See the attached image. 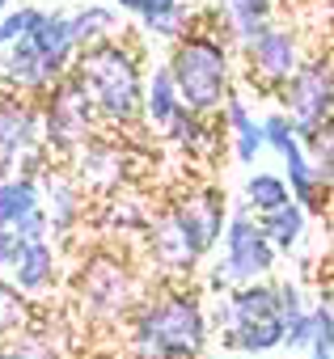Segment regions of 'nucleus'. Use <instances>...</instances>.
<instances>
[{
    "mask_svg": "<svg viewBox=\"0 0 334 359\" xmlns=\"http://www.w3.org/2000/svg\"><path fill=\"white\" fill-rule=\"evenodd\" d=\"M114 30H119V13L110 5H81L76 13H68V34H72L76 47L114 39Z\"/></svg>",
    "mask_w": 334,
    "mask_h": 359,
    "instance_id": "25",
    "label": "nucleus"
},
{
    "mask_svg": "<svg viewBox=\"0 0 334 359\" xmlns=\"http://www.w3.org/2000/svg\"><path fill=\"white\" fill-rule=\"evenodd\" d=\"M5 346H9L13 359H72L68 342H60V334L51 330V321H47L43 313H39L18 338H9Z\"/></svg>",
    "mask_w": 334,
    "mask_h": 359,
    "instance_id": "22",
    "label": "nucleus"
},
{
    "mask_svg": "<svg viewBox=\"0 0 334 359\" xmlns=\"http://www.w3.org/2000/svg\"><path fill=\"white\" fill-rule=\"evenodd\" d=\"M22 245H26V241H22L13 229H0V279H5V275H9V266L18 262Z\"/></svg>",
    "mask_w": 334,
    "mask_h": 359,
    "instance_id": "34",
    "label": "nucleus"
},
{
    "mask_svg": "<svg viewBox=\"0 0 334 359\" xmlns=\"http://www.w3.org/2000/svg\"><path fill=\"white\" fill-rule=\"evenodd\" d=\"M5 279H9L22 296H30V300L43 296V292H51V287L60 283V250H55L51 241H26Z\"/></svg>",
    "mask_w": 334,
    "mask_h": 359,
    "instance_id": "14",
    "label": "nucleus"
},
{
    "mask_svg": "<svg viewBox=\"0 0 334 359\" xmlns=\"http://www.w3.org/2000/svg\"><path fill=\"white\" fill-rule=\"evenodd\" d=\"M275 97H279V106H288L283 114L292 123L296 144L317 152L321 140L334 135V127H330V114H334V64H330V51L300 60V68L288 76V85Z\"/></svg>",
    "mask_w": 334,
    "mask_h": 359,
    "instance_id": "5",
    "label": "nucleus"
},
{
    "mask_svg": "<svg viewBox=\"0 0 334 359\" xmlns=\"http://www.w3.org/2000/svg\"><path fill=\"white\" fill-rule=\"evenodd\" d=\"M43 148V114L34 97L0 89V177H13L26 152Z\"/></svg>",
    "mask_w": 334,
    "mask_h": 359,
    "instance_id": "11",
    "label": "nucleus"
},
{
    "mask_svg": "<svg viewBox=\"0 0 334 359\" xmlns=\"http://www.w3.org/2000/svg\"><path fill=\"white\" fill-rule=\"evenodd\" d=\"M140 22H144V30H148L152 39H170V43H178V39L191 30V9H187V5H178V9H170V13L140 18Z\"/></svg>",
    "mask_w": 334,
    "mask_h": 359,
    "instance_id": "29",
    "label": "nucleus"
},
{
    "mask_svg": "<svg viewBox=\"0 0 334 359\" xmlns=\"http://www.w3.org/2000/svg\"><path fill=\"white\" fill-rule=\"evenodd\" d=\"M13 233H18L22 241H51V237H47V216H43V208H39V212H30L26 220H18V224H13Z\"/></svg>",
    "mask_w": 334,
    "mask_h": 359,
    "instance_id": "33",
    "label": "nucleus"
},
{
    "mask_svg": "<svg viewBox=\"0 0 334 359\" xmlns=\"http://www.w3.org/2000/svg\"><path fill=\"white\" fill-rule=\"evenodd\" d=\"M254 220H258V229H262V237L275 254H292L305 237V212L296 203H283V208H275L267 216H254Z\"/></svg>",
    "mask_w": 334,
    "mask_h": 359,
    "instance_id": "23",
    "label": "nucleus"
},
{
    "mask_svg": "<svg viewBox=\"0 0 334 359\" xmlns=\"http://www.w3.org/2000/svg\"><path fill=\"white\" fill-rule=\"evenodd\" d=\"M283 203H292L283 173H250L246 177V212L250 216H267Z\"/></svg>",
    "mask_w": 334,
    "mask_h": 359,
    "instance_id": "26",
    "label": "nucleus"
},
{
    "mask_svg": "<svg viewBox=\"0 0 334 359\" xmlns=\"http://www.w3.org/2000/svg\"><path fill=\"white\" fill-rule=\"evenodd\" d=\"M68 81L85 93V102L98 114V127H140V97H144V55L135 43L102 39L89 47H76L68 64Z\"/></svg>",
    "mask_w": 334,
    "mask_h": 359,
    "instance_id": "2",
    "label": "nucleus"
},
{
    "mask_svg": "<svg viewBox=\"0 0 334 359\" xmlns=\"http://www.w3.org/2000/svg\"><path fill=\"white\" fill-rule=\"evenodd\" d=\"M140 241H144L148 262H152L165 279H170V283H187V279L199 271V262H203V245H199L195 229L182 220V212H178L174 203L152 212V220H148V229L140 233Z\"/></svg>",
    "mask_w": 334,
    "mask_h": 359,
    "instance_id": "7",
    "label": "nucleus"
},
{
    "mask_svg": "<svg viewBox=\"0 0 334 359\" xmlns=\"http://www.w3.org/2000/svg\"><path fill=\"white\" fill-rule=\"evenodd\" d=\"M152 212H156V208H148V199H144L140 191L123 187V191H114V195L102 199V208L93 212V224H98L102 233H110V237H140V233L148 229Z\"/></svg>",
    "mask_w": 334,
    "mask_h": 359,
    "instance_id": "16",
    "label": "nucleus"
},
{
    "mask_svg": "<svg viewBox=\"0 0 334 359\" xmlns=\"http://www.w3.org/2000/svg\"><path fill=\"white\" fill-rule=\"evenodd\" d=\"M220 127L233 131V152H237V161H241V165H254V156L262 152V127H258V118L250 114V106H246L237 93L225 97V106H220Z\"/></svg>",
    "mask_w": 334,
    "mask_h": 359,
    "instance_id": "21",
    "label": "nucleus"
},
{
    "mask_svg": "<svg viewBox=\"0 0 334 359\" xmlns=\"http://www.w3.org/2000/svg\"><path fill=\"white\" fill-rule=\"evenodd\" d=\"M72 287H76L81 317L89 325H98V330L127 325V317L135 313V304L148 296L144 279H140V266L131 262L127 250H114V245H93L81 258Z\"/></svg>",
    "mask_w": 334,
    "mask_h": 359,
    "instance_id": "3",
    "label": "nucleus"
},
{
    "mask_svg": "<svg viewBox=\"0 0 334 359\" xmlns=\"http://www.w3.org/2000/svg\"><path fill=\"white\" fill-rule=\"evenodd\" d=\"M64 169L72 173V182L85 191V199H89V195L106 199V195L131 187V173H135V169H131V144H127V140H114V135H106V131H93V135L64 161Z\"/></svg>",
    "mask_w": 334,
    "mask_h": 359,
    "instance_id": "8",
    "label": "nucleus"
},
{
    "mask_svg": "<svg viewBox=\"0 0 334 359\" xmlns=\"http://www.w3.org/2000/svg\"><path fill=\"white\" fill-rule=\"evenodd\" d=\"M275 9H279V0H225L220 13L229 26V43L246 47L250 39H258L275 22Z\"/></svg>",
    "mask_w": 334,
    "mask_h": 359,
    "instance_id": "20",
    "label": "nucleus"
},
{
    "mask_svg": "<svg viewBox=\"0 0 334 359\" xmlns=\"http://www.w3.org/2000/svg\"><path fill=\"white\" fill-rule=\"evenodd\" d=\"M220 241H225V258H220V266H225V275H229L233 287H246V283H262V279H271L279 254L267 245L258 220H254L246 208L229 212V220H225V237H220Z\"/></svg>",
    "mask_w": 334,
    "mask_h": 359,
    "instance_id": "9",
    "label": "nucleus"
},
{
    "mask_svg": "<svg viewBox=\"0 0 334 359\" xmlns=\"http://www.w3.org/2000/svg\"><path fill=\"white\" fill-rule=\"evenodd\" d=\"M229 287H233V283H229V275H225V266L216 262V266L208 271V292H216V296H225Z\"/></svg>",
    "mask_w": 334,
    "mask_h": 359,
    "instance_id": "35",
    "label": "nucleus"
},
{
    "mask_svg": "<svg viewBox=\"0 0 334 359\" xmlns=\"http://www.w3.org/2000/svg\"><path fill=\"white\" fill-rule=\"evenodd\" d=\"M182 110V102H178V89H174V81H170V72H165V64L161 68H152V72H144V97H140V127H148V131H165L170 127V118Z\"/></svg>",
    "mask_w": 334,
    "mask_h": 359,
    "instance_id": "18",
    "label": "nucleus"
},
{
    "mask_svg": "<svg viewBox=\"0 0 334 359\" xmlns=\"http://www.w3.org/2000/svg\"><path fill=\"white\" fill-rule=\"evenodd\" d=\"M34 317H39L34 300H30V296H22L9 279H0V342L18 338V334H22Z\"/></svg>",
    "mask_w": 334,
    "mask_h": 359,
    "instance_id": "27",
    "label": "nucleus"
},
{
    "mask_svg": "<svg viewBox=\"0 0 334 359\" xmlns=\"http://www.w3.org/2000/svg\"><path fill=\"white\" fill-rule=\"evenodd\" d=\"M30 47H34V55L43 60L47 81H51V85L64 81V76H68V64H72V55H76V43H72V34H68V13H64V9H47V13H43V26L30 34Z\"/></svg>",
    "mask_w": 334,
    "mask_h": 359,
    "instance_id": "15",
    "label": "nucleus"
},
{
    "mask_svg": "<svg viewBox=\"0 0 334 359\" xmlns=\"http://www.w3.org/2000/svg\"><path fill=\"white\" fill-rule=\"evenodd\" d=\"M110 9H114V13H140L144 0H110Z\"/></svg>",
    "mask_w": 334,
    "mask_h": 359,
    "instance_id": "37",
    "label": "nucleus"
},
{
    "mask_svg": "<svg viewBox=\"0 0 334 359\" xmlns=\"http://www.w3.org/2000/svg\"><path fill=\"white\" fill-rule=\"evenodd\" d=\"M241 55H246V81L258 89V93H279L283 85H288V76L300 68V34L292 30V26H267L258 39H250L246 47H241Z\"/></svg>",
    "mask_w": 334,
    "mask_h": 359,
    "instance_id": "10",
    "label": "nucleus"
},
{
    "mask_svg": "<svg viewBox=\"0 0 334 359\" xmlns=\"http://www.w3.org/2000/svg\"><path fill=\"white\" fill-rule=\"evenodd\" d=\"M39 114H43V152H47L55 165H64L93 131H102L93 106L85 102V93H81L68 76L55 81V85L39 97Z\"/></svg>",
    "mask_w": 334,
    "mask_h": 359,
    "instance_id": "6",
    "label": "nucleus"
},
{
    "mask_svg": "<svg viewBox=\"0 0 334 359\" xmlns=\"http://www.w3.org/2000/svg\"><path fill=\"white\" fill-rule=\"evenodd\" d=\"M182 0H144V9H140V18H156V13H170V9H178Z\"/></svg>",
    "mask_w": 334,
    "mask_h": 359,
    "instance_id": "36",
    "label": "nucleus"
},
{
    "mask_svg": "<svg viewBox=\"0 0 334 359\" xmlns=\"http://www.w3.org/2000/svg\"><path fill=\"white\" fill-rule=\"evenodd\" d=\"M174 208H178L182 220L195 229L203 254L220 245V237H225V220H229V199H225V191H220L216 182H199V187H191L182 199H174Z\"/></svg>",
    "mask_w": 334,
    "mask_h": 359,
    "instance_id": "13",
    "label": "nucleus"
},
{
    "mask_svg": "<svg viewBox=\"0 0 334 359\" xmlns=\"http://www.w3.org/2000/svg\"><path fill=\"white\" fill-rule=\"evenodd\" d=\"M0 359H13V355H9V346H0Z\"/></svg>",
    "mask_w": 334,
    "mask_h": 359,
    "instance_id": "40",
    "label": "nucleus"
},
{
    "mask_svg": "<svg viewBox=\"0 0 334 359\" xmlns=\"http://www.w3.org/2000/svg\"><path fill=\"white\" fill-rule=\"evenodd\" d=\"M13 9V0H0V13H9Z\"/></svg>",
    "mask_w": 334,
    "mask_h": 359,
    "instance_id": "38",
    "label": "nucleus"
},
{
    "mask_svg": "<svg viewBox=\"0 0 334 359\" xmlns=\"http://www.w3.org/2000/svg\"><path fill=\"white\" fill-rule=\"evenodd\" d=\"M309 334H313V321H309V309H305L300 317H292V321H283V346H288V351H300V346H309Z\"/></svg>",
    "mask_w": 334,
    "mask_h": 359,
    "instance_id": "32",
    "label": "nucleus"
},
{
    "mask_svg": "<svg viewBox=\"0 0 334 359\" xmlns=\"http://www.w3.org/2000/svg\"><path fill=\"white\" fill-rule=\"evenodd\" d=\"M208 304L187 283H165L135 304L123 325V359H203Z\"/></svg>",
    "mask_w": 334,
    "mask_h": 359,
    "instance_id": "1",
    "label": "nucleus"
},
{
    "mask_svg": "<svg viewBox=\"0 0 334 359\" xmlns=\"http://www.w3.org/2000/svg\"><path fill=\"white\" fill-rule=\"evenodd\" d=\"M43 13H47V9H39V5H18V9H9V13H0V51L13 47L18 39H30V34L43 26Z\"/></svg>",
    "mask_w": 334,
    "mask_h": 359,
    "instance_id": "28",
    "label": "nucleus"
},
{
    "mask_svg": "<svg viewBox=\"0 0 334 359\" xmlns=\"http://www.w3.org/2000/svg\"><path fill=\"white\" fill-rule=\"evenodd\" d=\"M81 359H114V355H81Z\"/></svg>",
    "mask_w": 334,
    "mask_h": 359,
    "instance_id": "39",
    "label": "nucleus"
},
{
    "mask_svg": "<svg viewBox=\"0 0 334 359\" xmlns=\"http://www.w3.org/2000/svg\"><path fill=\"white\" fill-rule=\"evenodd\" d=\"M165 72L178 89L182 110H191L195 118H220V106L233 93V47L203 30H187L170 47Z\"/></svg>",
    "mask_w": 334,
    "mask_h": 359,
    "instance_id": "4",
    "label": "nucleus"
},
{
    "mask_svg": "<svg viewBox=\"0 0 334 359\" xmlns=\"http://www.w3.org/2000/svg\"><path fill=\"white\" fill-rule=\"evenodd\" d=\"M275 304H279V317H283V321H292V317H300V313L309 309L296 279H275Z\"/></svg>",
    "mask_w": 334,
    "mask_h": 359,
    "instance_id": "30",
    "label": "nucleus"
},
{
    "mask_svg": "<svg viewBox=\"0 0 334 359\" xmlns=\"http://www.w3.org/2000/svg\"><path fill=\"white\" fill-rule=\"evenodd\" d=\"M39 208H43V216H47V237H72L76 224H81L85 212H89V199H85V191L72 182V173L51 161V165L39 173Z\"/></svg>",
    "mask_w": 334,
    "mask_h": 359,
    "instance_id": "12",
    "label": "nucleus"
},
{
    "mask_svg": "<svg viewBox=\"0 0 334 359\" xmlns=\"http://www.w3.org/2000/svg\"><path fill=\"white\" fill-rule=\"evenodd\" d=\"M258 127H262V148H275V152H279V148L292 140V123H288L283 110H271Z\"/></svg>",
    "mask_w": 334,
    "mask_h": 359,
    "instance_id": "31",
    "label": "nucleus"
},
{
    "mask_svg": "<svg viewBox=\"0 0 334 359\" xmlns=\"http://www.w3.org/2000/svg\"><path fill=\"white\" fill-rule=\"evenodd\" d=\"M0 89H13V93L34 97V102L51 89V81L43 72V60L34 55L30 39H18L13 47L0 51Z\"/></svg>",
    "mask_w": 334,
    "mask_h": 359,
    "instance_id": "17",
    "label": "nucleus"
},
{
    "mask_svg": "<svg viewBox=\"0 0 334 359\" xmlns=\"http://www.w3.org/2000/svg\"><path fill=\"white\" fill-rule=\"evenodd\" d=\"M30 212H39V177H0V229H13Z\"/></svg>",
    "mask_w": 334,
    "mask_h": 359,
    "instance_id": "24",
    "label": "nucleus"
},
{
    "mask_svg": "<svg viewBox=\"0 0 334 359\" xmlns=\"http://www.w3.org/2000/svg\"><path fill=\"white\" fill-rule=\"evenodd\" d=\"M216 135H220V118H195L191 110H178V114L170 118V127L161 131L165 144H174V148L187 152V156H212Z\"/></svg>",
    "mask_w": 334,
    "mask_h": 359,
    "instance_id": "19",
    "label": "nucleus"
}]
</instances>
